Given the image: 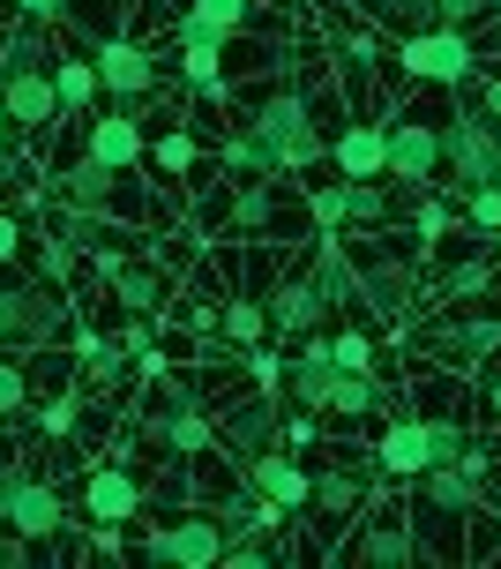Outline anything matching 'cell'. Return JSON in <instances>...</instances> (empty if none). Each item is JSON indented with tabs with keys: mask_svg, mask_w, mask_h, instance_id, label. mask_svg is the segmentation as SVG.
Instances as JSON below:
<instances>
[{
	"mask_svg": "<svg viewBox=\"0 0 501 569\" xmlns=\"http://www.w3.org/2000/svg\"><path fill=\"white\" fill-rule=\"evenodd\" d=\"M479 16H487V0H434V23H457V30H472Z\"/></svg>",
	"mask_w": 501,
	"mask_h": 569,
	"instance_id": "44",
	"label": "cell"
},
{
	"mask_svg": "<svg viewBox=\"0 0 501 569\" xmlns=\"http://www.w3.org/2000/svg\"><path fill=\"white\" fill-rule=\"evenodd\" d=\"M464 555H479V562H501V525H494V517L472 510V547H464Z\"/></svg>",
	"mask_w": 501,
	"mask_h": 569,
	"instance_id": "42",
	"label": "cell"
},
{
	"mask_svg": "<svg viewBox=\"0 0 501 569\" xmlns=\"http://www.w3.org/2000/svg\"><path fill=\"white\" fill-rule=\"evenodd\" d=\"M337 375H344V368L330 360V330H307L300 352L284 360V382H292V405H300V412H330Z\"/></svg>",
	"mask_w": 501,
	"mask_h": 569,
	"instance_id": "11",
	"label": "cell"
},
{
	"mask_svg": "<svg viewBox=\"0 0 501 569\" xmlns=\"http://www.w3.org/2000/svg\"><path fill=\"white\" fill-rule=\"evenodd\" d=\"M120 180H128V172H112V166H98V158H76V166H60V196L76 202V210H112V202H120Z\"/></svg>",
	"mask_w": 501,
	"mask_h": 569,
	"instance_id": "23",
	"label": "cell"
},
{
	"mask_svg": "<svg viewBox=\"0 0 501 569\" xmlns=\"http://www.w3.org/2000/svg\"><path fill=\"white\" fill-rule=\"evenodd\" d=\"M8 142H16V120H8V106H0V158H8Z\"/></svg>",
	"mask_w": 501,
	"mask_h": 569,
	"instance_id": "49",
	"label": "cell"
},
{
	"mask_svg": "<svg viewBox=\"0 0 501 569\" xmlns=\"http://www.w3.org/2000/svg\"><path fill=\"white\" fill-rule=\"evenodd\" d=\"M382 16H390V23L404 30V38H412V30L434 23V0H382Z\"/></svg>",
	"mask_w": 501,
	"mask_h": 569,
	"instance_id": "39",
	"label": "cell"
},
{
	"mask_svg": "<svg viewBox=\"0 0 501 569\" xmlns=\"http://www.w3.org/2000/svg\"><path fill=\"white\" fill-rule=\"evenodd\" d=\"M487 278H494V270H487V256H479V262H449V278L434 284V292H487Z\"/></svg>",
	"mask_w": 501,
	"mask_h": 569,
	"instance_id": "40",
	"label": "cell"
},
{
	"mask_svg": "<svg viewBox=\"0 0 501 569\" xmlns=\"http://www.w3.org/2000/svg\"><path fill=\"white\" fill-rule=\"evenodd\" d=\"M397 188H419V180H442V128L427 120H390V166H382Z\"/></svg>",
	"mask_w": 501,
	"mask_h": 569,
	"instance_id": "13",
	"label": "cell"
},
{
	"mask_svg": "<svg viewBox=\"0 0 501 569\" xmlns=\"http://www.w3.org/2000/svg\"><path fill=\"white\" fill-rule=\"evenodd\" d=\"M397 68L419 76V83H472L479 46H472V30H457V23H427L397 46Z\"/></svg>",
	"mask_w": 501,
	"mask_h": 569,
	"instance_id": "6",
	"label": "cell"
},
{
	"mask_svg": "<svg viewBox=\"0 0 501 569\" xmlns=\"http://www.w3.org/2000/svg\"><path fill=\"white\" fill-rule=\"evenodd\" d=\"M248 136L278 158V172H307L330 158V136H322V120H314V106H307L300 90H278V98H262L248 113Z\"/></svg>",
	"mask_w": 501,
	"mask_h": 569,
	"instance_id": "1",
	"label": "cell"
},
{
	"mask_svg": "<svg viewBox=\"0 0 501 569\" xmlns=\"http://www.w3.org/2000/svg\"><path fill=\"white\" fill-rule=\"evenodd\" d=\"M479 113H494V120H501V76H494L487 90H479Z\"/></svg>",
	"mask_w": 501,
	"mask_h": 569,
	"instance_id": "48",
	"label": "cell"
},
{
	"mask_svg": "<svg viewBox=\"0 0 501 569\" xmlns=\"http://www.w3.org/2000/svg\"><path fill=\"white\" fill-rule=\"evenodd\" d=\"M188 8H196L202 23H218L224 38H240V30L254 23V0H188Z\"/></svg>",
	"mask_w": 501,
	"mask_h": 569,
	"instance_id": "34",
	"label": "cell"
},
{
	"mask_svg": "<svg viewBox=\"0 0 501 569\" xmlns=\"http://www.w3.org/2000/svg\"><path fill=\"white\" fill-rule=\"evenodd\" d=\"M314 278L330 292V308H352V284H360V262L337 248V232H322V256H314Z\"/></svg>",
	"mask_w": 501,
	"mask_h": 569,
	"instance_id": "26",
	"label": "cell"
},
{
	"mask_svg": "<svg viewBox=\"0 0 501 569\" xmlns=\"http://www.w3.org/2000/svg\"><path fill=\"white\" fill-rule=\"evenodd\" d=\"M427 547H419V532H412V517L404 510H382L367 517V532H352V540L337 547V562H367V569H404V562H419Z\"/></svg>",
	"mask_w": 501,
	"mask_h": 569,
	"instance_id": "8",
	"label": "cell"
},
{
	"mask_svg": "<svg viewBox=\"0 0 501 569\" xmlns=\"http://www.w3.org/2000/svg\"><path fill=\"white\" fill-rule=\"evenodd\" d=\"M210 420H218V442L232 457H254V450H270V442H278L284 412H278V398H270V390H248V398H224Z\"/></svg>",
	"mask_w": 501,
	"mask_h": 569,
	"instance_id": "10",
	"label": "cell"
},
{
	"mask_svg": "<svg viewBox=\"0 0 501 569\" xmlns=\"http://www.w3.org/2000/svg\"><path fill=\"white\" fill-rule=\"evenodd\" d=\"M98 90H112L120 106L150 98V90H158V53L136 46V38H106V46H98Z\"/></svg>",
	"mask_w": 501,
	"mask_h": 569,
	"instance_id": "12",
	"label": "cell"
},
{
	"mask_svg": "<svg viewBox=\"0 0 501 569\" xmlns=\"http://www.w3.org/2000/svg\"><path fill=\"white\" fill-rule=\"evenodd\" d=\"M150 562H180V569H218L224 562V517H202V510H180L166 532L142 540Z\"/></svg>",
	"mask_w": 501,
	"mask_h": 569,
	"instance_id": "7",
	"label": "cell"
},
{
	"mask_svg": "<svg viewBox=\"0 0 501 569\" xmlns=\"http://www.w3.org/2000/svg\"><path fill=\"white\" fill-rule=\"evenodd\" d=\"M60 322H68V308H60L53 284L38 278H16V270H0V352H53Z\"/></svg>",
	"mask_w": 501,
	"mask_h": 569,
	"instance_id": "3",
	"label": "cell"
},
{
	"mask_svg": "<svg viewBox=\"0 0 501 569\" xmlns=\"http://www.w3.org/2000/svg\"><path fill=\"white\" fill-rule=\"evenodd\" d=\"M374 465H382V480H412V472H427V420L419 412H397L390 427H382V442H374Z\"/></svg>",
	"mask_w": 501,
	"mask_h": 569,
	"instance_id": "20",
	"label": "cell"
},
{
	"mask_svg": "<svg viewBox=\"0 0 501 569\" xmlns=\"http://www.w3.org/2000/svg\"><path fill=\"white\" fill-rule=\"evenodd\" d=\"M374 495V480H367L360 465H307V510L322 517H352Z\"/></svg>",
	"mask_w": 501,
	"mask_h": 569,
	"instance_id": "19",
	"label": "cell"
},
{
	"mask_svg": "<svg viewBox=\"0 0 501 569\" xmlns=\"http://www.w3.org/2000/svg\"><path fill=\"white\" fill-rule=\"evenodd\" d=\"M487 405H494V420H501V382H494V390H487Z\"/></svg>",
	"mask_w": 501,
	"mask_h": 569,
	"instance_id": "50",
	"label": "cell"
},
{
	"mask_svg": "<svg viewBox=\"0 0 501 569\" xmlns=\"http://www.w3.org/2000/svg\"><path fill=\"white\" fill-rule=\"evenodd\" d=\"M494 166H501V120L479 113V98H472V106H457L442 120V180L464 196V188H487Z\"/></svg>",
	"mask_w": 501,
	"mask_h": 569,
	"instance_id": "4",
	"label": "cell"
},
{
	"mask_svg": "<svg viewBox=\"0 0 501 569\" xmlns=\"http://www.w3.org/2000/svg\"><path fill=\"white\" fill-rule=\"evenodd\" d=\"M150 166H158V172H180V166H196V142H188V136H166V142H150Z\"/></svg>",
	"mask_w": 501,
	"mask_h": 569,
	"instance_id": "41",
	"label": "cell"
},
{
	"mask_svg": "<svg viewBox=\"0 0 501 569\" xmlns=\"http://www.w3.org/2000/svg\"><path fill=\"white\" fill-rule=\"evenodd\" d=\"M307 218H314L322 232H344V180H330V188H314V196H307Z\"/></svg>",
	"mask_w": 501,
	"mask_h": 569,
	"instance_id": "38",
	"label": "cell"
},
{
	"mask_svg": "<svg viewBox=\"0 0 501 569\" xmlns=\"http://www.w3.org/2000/svg\"><path fill=\"white\" fill-rule=\"evenodd\" d=\"M180 76L196 90H218L224 83V46H180Z\"/></svg>",
	"mask_w": 501,
	"mask_h": 569,
	"instance_id": "31",
	"label": "cell"
},
{
	"mask_svg": "<svg viewBox=\"0 0 501 569\" xmlns=\"http://www.w3.org/2000/svg\"><path fill=\"white\" fill-rule=\"evenodd\" d=\"M8 8H16L23 23H53V16H60V8H68V0H8Z\"/></svg>",
	"mask_w": 501,
	"mask_h": 569,
	"instance_id": "45",
	"label": "cell"
},
{
	"mask_svg": "<svg viewBox=\"0 0 501 569\" xmlns=\"http://www.w3.org/2000/svg\"><path fill=\"white\" fill-rule=\"evenodd\" d=\"M218 330L240 345V352H248V345H262V330H270V308H262V300H224Z\"/></svg>",
	"mask_w": 501,
	"mask_h": 569,
	"instance_id": "30",
	"label": "cell"
},
{
	"mask_svg": "<svg viewBox=\"0 0 501 569\" xmlns=\"http://www.w3.org/2000/svg\"><path fill=\"white\" fill-rule=\"evenodd\" d=\"M150 427H158V442H166L172 457H210V442H218V420H210L202 405H158Z\"/></svg>",
	"mask_w": 501,
	"mask_h": 569,
	"instance_id": "22",
	"label": "cell"
},
{
	"mask_svg": "<svg viewBox=\"0 0 501 569\" xmlns=\"http://www.w3.org/2000/svg\"><path fill=\"white\" fill-rule=\"evenodd\" d=\"M494 256H501V232H494Z\"/></svg>",
	"mask_w": 501,
	"mask_h": 569,
	"instance_id": "52",
	"label": "cell"
},
{
	"mask_svg": "<svg viewBox=\"0 0 501 569\" xmlns=\"http://www.w3.org/2000/svg\"><path fill=\"white\" fill-rule=\"evenodd\" d=\"M224 166L240 172V180H254V172H278V158H270V150H262V142H254L248 128H240V136L224 142ZM278 180H284V172H278Z\"/></svg>",
	"mask_w": 501,
	"mask_h": 569,
	"instance_id": "32",
	"label": "cell"
},
{
	"mask_svg": "<svg viewBox=\"0 0 501 569\" xmlns=\"http://www.w3.org/2000/svg\"><path fill=\"white\" fill-rule=\"evenodd\" d=\"M23 405H30V368L16 352H0V420H16Z\"/></svg>",
	"mask_w": 501,
	"mask_h": 569,
	"instance_id": "33",
	"label": "cell"
},
{
	"mask_svg": "<svg viewBox=\"0 0 501 569\" xmlns=\"http://www.w3.org/2000/svg\"><path fill=\"white\" fill-rule=\"evenodd\" d=\"M38 427H46V435H68V427H76V405H46Z\"/></svg>",
	"mask_w": 501,
	"mask_h": 569,
	"instance_id": "47",
	"label": "cell"
},
{
	"mask_svg": "<svg viewBox=\"0 0 501 569\" xmlns=\"http://www.w3.org/2000/svg\"><path fill=\"white\" fill-rule=\"evenodd\" d=\"M53 98H60V113H83L90 98H98V60L60 53V68H53Z\"/></svg>",
	"mask_w": 501,
	"mask_h": 569,
	"instance_id": "27",
	"label": "cell"
},
{
	"mask_svg": "<svg viewBox=\"0 0 501 569\" xmlns=\"http://www.w3.org/2000/svg\"><path fill=\"white\" fill-rule=\"evenodd\" d=\"M240 465H248V487H254V495H270L278 510H307V465L292 450H278V442H270V450L240 457Z\"/></svg>",
	"mask_w": 501,
	"mask_h": 569,
	"instance_id": "18",
	"label": "cell"
},
{
	"mask_svg": "<svg viewBox=\"0 0 501 569\" xmlns=\"http://www.w3.org/2000/svg\"><path fill=\"white\" fill-rule=\"evenodd\" d=\"M464 226L472 232H501V188L487 180V188H464Z\"/></svg>",
	"mask_w": 501,
	"mask_h": 569,
	"instance_id": "35",
	"label": "cell"
},
{
	"mask_svg": "<svg viewBox=\"0 0 501 569\" xmlns=\"http://www.w3.org/2000/svg\"><path fill=\"white\" fill-rule=\"evenodd\" d=\"M412 532H434V525H457V517H472L487 502V457H457V465H427L412 472Z\"/></svg>",
	"mask_w": 501,
	"mask_h": 569,
	"instance_id": "2",
	"label": "cell"
},
{
	"mask_svg": "<svg viewBox=\"0 0 501 569\" xmlns=\"http://www.w3.org/2000/svg\"><path fill=\"white\" fill-rule=\"evenodd\" d=\"M0 525L8 532H23V540H60V525H68V495H60V480H46V472H30V465H8L0 472Z\"/></svg>",
	"mask_w": 501,
	"mask_h": 569,
	"instance_id": "5",
	"label": "cell"
},
{
	"mask_svg": "<svg viewBox=\"0 0 501 569\" xmlns=\"http://www.w3.org/2000/svg\"><path fill=\"white\" fill-rule=\"evenodd\" d=\"M158 300H166V270H150V262H120V270H112V308L150 315Z\"/></svg>",
	"mask_w": 501,
	"mask_h": 569,
	"instance_id": "25",
	"label": "cell"
},
{
	"mask_svg": "<svg viewBox=\"0 0 501 569\" xmlns=\"http://www.w3.org/2000/svg\"><path fill=\"white\" fill-rule=\"evenodd\" d=\"M330 166H337V180H382V166H390V120H352L330 142Z\"/></svg>",
	"mask_w": 501,
	"mask_h": 569,
	"instance_id": "15",
	"label": "cell"
},
{
	"mask_svg": "<svg viewBox=\"0 0 501 569\" xmlns=\"http://www.w3.org/2000/svg\"><path fill=\"white\" fill-rule=\"evenodd\" d=\"M248 375L270 390V382H284V352H270V345H248Z\"/></svg>",
	"mask_w": 501,
	"mask_h": 569,
	"instance_id": "43",
	"label": "cell"
},
{
	"mask_svg": "<svg viewBox=\"0 0 501 569\" xmlns=\"http://www.w3.org/2000/svg\"><path fill=\"white\" fill-rule=\"evenodd\" d=\"M262 308H270V330H278V338H307V330H322V322L337 315L314 270H284V278L270 284V300H262Z\"/></svg>",
	"mask_w": 501,
	"mask_h": 569,
	"instance_id": "9",
	"label": "cell"
},
{
	"mask_svg": "<svg viewBox=\"0 0 501 569\" xmlns=\"http://www.w3.org/2000/svg\"><path fill=\"white\" fill-rule=\"evenodd\" d=\"M46 60H53V46L38 38V23H23V30L0 38V76H23V68H46Z\"/></svg>",
	"mask_w": 501,
	"mask_h": 569,
	"instance_id": "29",
	"label": "cell"
},
{
	"mask_svg": "<svg viewBox=\"0 0 501 569\" xmlns=\"http://www.w3.org/2000/svg\"><path fill=\"white\" fill-rule=\"evenodd\" d=\"M412 284L419 270H404V262H367L352 284V308H367L374 322H397V315H412Z\"/></svg>",
	"mask_w": 501,
	"mask_h": 569,
	"instance_id": "16",
	"label": "cell"
},
{
	"mask_svg": "<svg viewBox=\"0 0 501 569\" xmlns=\"http://www.w3.org/2000/svg\"><path fill=\"white\" fill-rule=\"evenodd\" d=\"M83 510H90V525H136L142 517V480L128 472V465H90Z\"/></svg>",
	"mask_w": 501,
	"mask_h": 569,
	"instance_id": "14",
	"label": "cell"
},
{
	"mask_svg": "<svg viewBox=\"0 0 501 569\" xmlns=\"http://www.w3.org/2000/svg\"><path fill=\"white\" fill-rule=\"evenodd\" d=\"M90 158H98V166H112V172H136L142 158H150L136 106H120V113H98V120H90Z\"/></svg>",
	"mask_w": 501,
	"mask_h": 569,
	"instance_id": "17",
	"label": "cell"
},
{
	"mask_svg": "<svg viewBox=\"0 0 501 569\" xmlns=\"http://www.w3.org/2000/svg\"><path fill=\"white\" fill-rule=\"evenodd\" d=\"M404 210H412V232H419V248H434V240H442L449 226H457V218H449V202H404Z\"/></svg>",
	"mask_w": 501,
	"mask_h": 569,
	"instance_id": "37",
	"label": "cell"
},
{
	"mask_svg": "<svg viewBox=\"0 0 501 569\" xmlns=\"http://www.w3.org/2000/svg\"><path fill=\"white\" fill-rule=\"evenodd\" d=\"M330 360L337 368H374V338H367L360 322L352 330H330Z\"/></svg>",
	"mask_w": 501,
	"mask_h": 569,
	"instance_id": "36",
	"label": "cell"
},
{
	"mask_svg": "<svg viewBox=\"0 0 501 569\" xmlns=\"http://www.w3.org/2000/svg\"><path fill=\"white\" fill-rule=\"evenodd\" d=\"M16 248H23V226H16V218H8V210H0V270H8V262H16Z\"/></svg>",
	"mask_w": 501,
	"mask_h": 569,
	"instance_id": "46",
	"label": "cell"
},
{
	"mask_svg": "<svg viewBox=\"0 0 501 569\" xmlns=\"http://www.w3.org/2000/svg\"><path fill=\"white\" fill-rule=\"evenodd\" d=\"M457 457H472V427L457 412H434L427 420V465H457Z\"/></svg>",
	"mask_w": 501,
	"mask_h": 569,
	"instance_id": "28",
	"label": "cell"
},
{
	"mask_svg": "<svg viewBox=\"0 0 501 569\" xmlns=\"http://www.w3.org/2000/svg\"><path fill=\"white\" fill-rule=\"evenodd\" d=\"M487 16H501V0H487Z\"/></svg>",
	"mask_w": 501,
	"mask_h": 569,
	"instance_id": "51",
	"label": "cell"
},
{
	"mask_svg": "<svg viewBox=\"0 0 501 569\" xmlns=\"http://www.w3.org/2000/svg\"><path fill=\"white\" fill-rule=\"evenodd\" d=\"M232 232H254V240L262 232H284L278 226V172H254L248 188L232 196Z\"/></svg>",
	"mask_w": 501,
	"mask_h": 569,
	"instance_id": "24",
	"label": "cell"
},
{
	"mask_svg": "<svg viewBox=\"0 0 501 569\" xmlns=\"http://www.w3.org/2000/svg\"><path fill=\"white\" fill-rule=\"evenodd\" d=\"M0 106H8V120H16V128H46V120L60 113V98H53V68H23V76H0Z\"/></svg>",
	"mask_w": 501,
	"mask_h": 569,
	"instance_id": "21",
	"label": "cell"
}]
</instances>
